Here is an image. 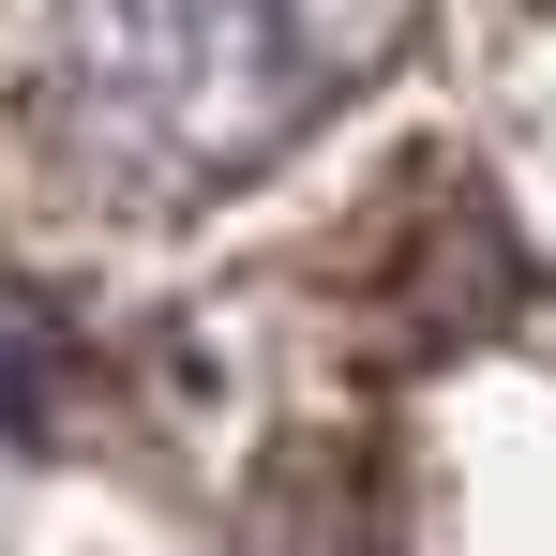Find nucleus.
<instances>
[{
	"label": "nucleus",
	"instance_id": "f257e3e1",
	"mask_svg": "<svg viewBox=\"0 0 556 556\" xmlns=\"http://www.w3.org/2000/svg\"><path fill=\"white\" fill-rule=\"evenodd\" d=\"M406 15L421 0H61L46 15V151L105 211H195V195L286 166L406 46Z\"/></svg>",
	"mask_w": 556,
	"mask_h": 556
}]
</instances>
